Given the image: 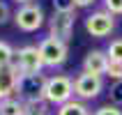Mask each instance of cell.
I'll return each mask as SVG.
<instances>
[{"mask_svg": "<svg viewBox=\"0 0 122 115\" xmlns=\"http://www.w3.org/2000/svg\"><path fill=\"white\" fill-rule=\"evenodd\" d=\"M55 115H92V113H90V108L85 106V101H81V99H71V101L58 106Z\"/></svg>", "mask_w": 122, "mask_h": 115, "instance_id": "11", "label": "cell"}, {"mask_svg": "<svg viewBox=\"0 0 122 115\" xmlns=\"http://www.w3.org/2000/svg\"><path fill=\"white\" fill-rule=\"evenodd\" d=\"M44 9L37 2H28V5H21L16 12H14V25L23 30V32H35L44 25Z\"/></svg>", "mask_w": 122, "mask_h": 115, "instance_id": "3", "label": "cell"}, {"mask_svg": "<svg viewBox=\"0 0 122 115\" xmlns=\"http://www.w3.org/2000/svg\"><path fill=\"white\" fill-rule=\"evenodd\" d=\"M74 99V78L65 74H55L46 78L44 85V101L48 106H62Z\"/></svg>", "mask_w": 122, "mask_h": 115, "instance_id": "1", "label": "cell"}, {"mask_svg": "<svg viewBox=\"0 0 122 115\" xmlns=\"http://www.w3.org/2000/svg\"><path fill=\"white\" fill-rule=\"evenodd\" d=\"M44 85H46V76L44 74H23V76H19L16 99H21L23 104L44 101Z\"/></svg>", "mask_w": 122, "mask_h": 115, "instance_id": "2", "label": "cell"}, {"mask_svg": "<svg viewBox=\"0 0 122 115\" xmlns=\"http://www.w3.org/2000/svg\"><path fill=\"white\" fill-rule=\"evenodd\" d=\"M104 90V81L102 76H92V74H78L74 78V97H78L81 101H90L97 99Z\"/></svg>", "mask_w": 122, "mask_h": 115, "instance_id": "7", "label": "cell"}, {"mask_svg": "<svg viewBox=\"0 0 122 115\" xmlns=\"http://www.w3.org/2000/svg\"><path fill=\"white\" fill-rule=\"evenodd\" d=\"M23 113H25V104L16 97L0 101V115H23Z\"/></svg>", "mask_w": 122, "mask_h": 115, "instance_id": "12", "label": "cell"}, {"mask_svg": "<svg viewBox=\"0 0 122 115\" xmlns=\"http://www.w3.org/2000/svg\"><path fill=\"white\" fill-rule=\"evenodd\" d=\"M85 30L88 35L102 39V37H108L113 30H115V16L108 14L106 9H99V12H92L85 16Z\"/></svg>", "mask_w": 122, "mask_h": 115, "instance_id": "6", "label": "cell"}, {"mask_svg": "<svg viewBox=\"0 0 122 115\" xmlns=\"http://www.w3.org/2000/svg\"><path fill=\"white\" fill-rule=\"evenodd\" d=\"M106 55H108L111 62H120L122 65V37L113 39L108 46H106Z\"/></svg>", "mask_w": 122, "mask_h": 115, "instance_id": "13", "label": "cell"}, {"mask_svg": "<svg viewBox=\"0 0 122 115\" xmlns=\"http://www.w3.org/2000/svg\"><path fill=\"white\" fill-rule=\"evenodd\" d=\"M108 97H111V104H113V106H117V108L122 106V81H115L111 85Z\"/></svg>", "mask_w": 122, "mask_h": 115, "instance_id": "16", "label": "cell"}, {"mask_svg": "<svg viewBox=\"0 0 122 115\" xmlns=\"http://www.w3.org/2000/svg\"><path fill=\"white\" fill-rule=\"evenodd\" d=\"M106 67H108V55L102 48H92L88 51L85 60H83V71L92 76H104L106 74Z\"/></svg>", "mask_w": 122, "mask_h": 115, "instance_id": "9", "label": "cell"}, {"mask_svg": "<svg viewBox=\"0 0 122 115\" xmlns=\"http://www.w3.org/2000/svg\"><path fill=\"white\" fill-rule=\"evenodd\" d=\"M19 69L9 65V67L0 69V101L2 99H12L16 95V85H19Z\"/></svg>", "mask_w": 122, "mask_h": 115, "instance_id": "10", "label": "cell"}, {"mask_svg": "<svg viewBox=\"0 0 122 115\" xmlns=\"http://www.w3.org/2000/svg\"><path fill=\"white\" fill-rule=\"evenodd\" d=\"M106 76H111L113 81H122V65H120V62H111V60H108Z\"/></svg>", "mask_w": 122, "mask_h": 115, "instance_id": "18", "label": "cell"}, {"mask_svg": "<svg viewBox=\"0 0 122 115\" xmlns=\"http://www.w3.org/2000/svg\"><path fill=\"white\" fill-rule=\"evenodd\" d=\"M74 5L76 7H90V5H95V0H74Z\"/></svg>", "mask_w": 122, "mask_h": 115, "instance_id": "22", "label": "cell"}, {"mask_svg": "<svg viewBox=\"0 0 122 115\" xmlns=\"http://www.w3.org/2000/svg\"><path fill=\"white\" fill-rule=\"evenodd\" d=\"M23 115H51L46 101H35V104H25V113Z\"/></svg>", "mask_w": 122, "mask_h": 115, "instance_id": "15", "label": "cell"}, {"mask_svg": "<svg viewBox=\"0 0 122 115\" xmlns=\"http://www.w3.org/2000/svg\"><path fill=\"white\" fill-rule=\"evenodd\" d=\"M14 62V48L7 44V41L0 39V69L2 67H9Z\"/></svg>", "mask_w": 122, "mask_h": 115, "instance_id": "14", "label": "cell"}, {"mask_svg": "<svg viewBox=\"0 0 122 115\" xmlns=\"http://www.w3.org/2000/svg\"><path fill=\"white\" fill-rule=\"evenodd\" d=\"M104 9L113 16H120L122 14V0H104Z\"/></svg>", "mask_w": 122, "mask_h": 115, "instance_id": "19", "label": "cell"}, {"mask_svg": "<svg viewBox=\"0 0 122 115\" xmlns=\"http://www.w3.org/2000/svg\"><path fill=\"white\" fill-rule=\"evenodd\" d=\"M14 2H16V5L21 7V5H28V2H32V0H14Z\"/></svg>", "mask_w": 122, "mask_h": 115, "instance_id": "23", "label": "cell"}, {"mask_svg": "<svg viewBox=\"0 0 122 115\" xmlns=\"http://www.w3.org/2000/svg\"><path fill=\"white\" fill-rule=\"evenodd\" d=\"M74 12L71 14H60V12H53V16L48 19V37H55L67 44L74 35Z\"/></svg>", "mask_w": 122, "mask_h": 115, "instance_id": "8", "label": "cell"}, {"mask_svg": "<svg viewBox=\"0 0 122 115\" xmlns=\"http://www.w3.org/2000/svg\"><path fill=\"white\" fill-rule=\"evenodd\" d=\"M14 67L19 69V74H41L44 62H41L39 48L37 46H21L14 51Z\"/></svg>", "mask_w": 122, "mask_h": 115, "instance_id": "5", "label": "cell"}, {"mask_svg": "<svg viewBox=\"0 0 122 115\" xmlns=\"http://www.w3.org/2000/svg\"><path fill=\"white\" fill-rule=\"evenodd\" d=\"M39 55H41V62H44V67H60V65H65V60H67L69 55V48L65 41L55 39V37H46V39L39 41Z\"/></svg>", "mask_w": 122, "mask_h": 115, "instance_id": "4", "label": "cell"}, {"mask_svg": "<svg viewBox=\"0 0 122 115\" xmlns=\"http://www.w3.org/2000/svg\"><path fill=\"white\" fill-rule=\"evenodd\" d=\"M53 2V9L55 12H60V14H71L74 12V0H51Z\"/></svg>", "mask_w": 122, "mask_h": 115, "instance_id": "17", "label": "cell"}, {"mask_svg": "<svg viewBox=\"0 0 122 115\" xmlns=\"http://www.w3.org/2000/svg\"><path fill=\"white\" fill-rule=\"evenodd\" d=\"M92 115H122V110L117 106H113V104H106V106H99Z\"/></svg>", "mask_w": 122, "mask_h": 115, "instance_id": "20", "label": "cell"}, {"mask_svg": "<svg viewBox=\"0 0 122 115\" xmlns=\"http://www.w3.org/2000/svg\"><path fill=\"white\" fill-rule=\"evenodd\" d=\"M9 16H12V14H9L7 2H2V0H0V25H2V23H7V21H9Z\"/></svg>", "mask_w": 122, "mask_h": 115, "instance_id": "21", "label": "cell"}]
</instances>
